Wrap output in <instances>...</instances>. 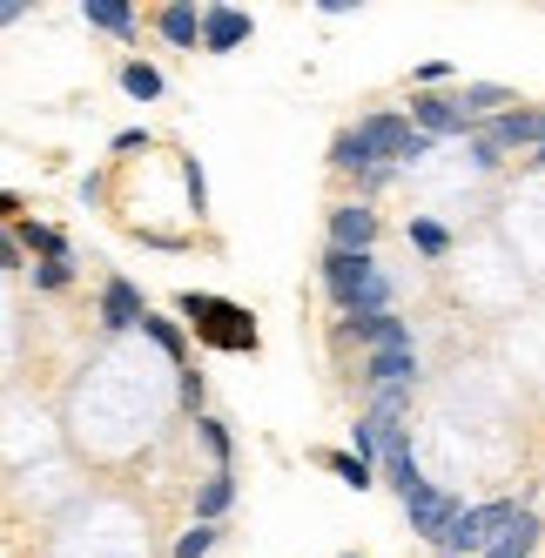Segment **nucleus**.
<instances>
[{
    "label": "nucleus",
    "instance_id": "obj_11",
    "mask_svg": "<svg viewBox=\"0 0 545 558\" xmlns=\"http://www.w3.org/2000/svg\"><path fill=\"white\" fill-rule=\"evenodd\" d=\"M498 155L505 148H538L545 142V114L538 108H505V114H492V135H485Z\"/></svg>",
    "mask_w": 545,
    "mask_h": 558
},
{
    "label": "nucleus",
    "instance_id": "obj_16",
    "mask_svg": "<svg viewBox=\"0 0 545 558\" xmlns=\"http://www.w3.org/2000/svg\"><path fill=\"white\" fill-rule=\"evenodd\" d=\"M8 235H14V250H34L41 263H55V256H74V250H68V235H61L55 222H34V216H21Z\"/></svg>",
    "mask_w": 545,
    "mask_h": 558
},
{
    "label": "nucleus",
    "instance_id": "obj_15",
    "mask_svg": "<svg viewBox=\"0 0 545 558\" xmlns=\"http://www.w3.org/2000/svg\"><path fill=\"white\" fill-rule=\"evenodd\" d=\"M189 505H196V525H222L229 505H237V471H216L209 485H196V498H189Z\"/></svg>",
    "mask_w": 545,
    "mask_h": 558
},
{
    "label": "nucleus",
    "instance_id": "obj_28",
    "mask_svg": "<svg viewBox=\"0 0 545 558\" xmlns=\"http://www.w3.org/2000/svg\"><path fill=\"white\" fill-rule=\"evenodd\" d=\"M182 175H189V203H196V216H203V162H196V155L182 162Z\"/></svg>",
    "mask_w": 545,
    "mask_h": 558
},
{
    "label": "nucleus",
    "instance_id": "obj_29",
    "mask_svg": "<svg viewBox=\"0 0 545 558\" xmlns=\"http://www.w3.org/2000/svg\"><path fill=\"white\" fill-rule=\"evenodd\" d=\"M472 162H479V169H498V162H505V155H498V148H492V142L479 135V142H472Z\"/></svg>",
    "mask_w": 545,
    "mask_h": 558
},
{
    "label": "nucleus",
    "instance_id": "obj_27",
    "mask_svg": "<svg viewBox=\"0 0 545 558\" xmlns=\"http://www.w3.org/2000/svg\"><path fill=\"white\" fill-rule=\"evenodd\" d=\"M203 390H209V384H203L196 371H182V411H189V417H203Z\"/></svg>",
    "mask_w": 545,
    "mask_h": 558
},
{
    "label": "nucleus",
    "instance_id": "obj_1",
    "mask_svg": "<svg viewBox=\"0 0 545 558\" xmlns=\"http://www.w3.org/2000/svg\"><path fill=\"white\" fill-rule=\"evenodd\" d=\"M432 155V142H424L404 114H364L358 129H343L337 142H330V169H343V175H371V169H411V162H424Z\"/></svg>",
    "mask_w": 545,
    "mask_h": 558
},
{
    "label": "nucleus",
    "instance_id": "obj_8",
    "mask_svg": "<svg viewBox=\"0 0 545 558\" xmlns=\"http://www.w3.org/2000/svg\"><path fill=\"white\" fill-rule=\"evenodd\" d=\"M417 377H424V364H417V350H411V343L364 356V384H371V390H417Z\"/></svg>",
    "mask_w": 545,
    "mask_h": 558
},
{
    "label": "nucleus",
    "instance_id": "obj_34",
    "mask_svg": "<svg viewBox=\"0 0 545 558\" xmlns=\"http://www.w3.org/2000/svg\"><path fill=\"white\" fill-rule=\"evenodd\" d=\"M343 558H364V551H343Z\"/></svg>",
    "mask_w": 545,
    "mask_h": 558
},
{
    "label": "nucleus",
    "instance_id": "obj_14",
    "mask_svg": "<svg viewBox=\"0 0 545 558\" xmlns=\"http://www.w3.org/2000/svg\"><path fill=\"white\" fill-rule=\"evenodd\" d=\"M532 551H538V511L519 505V518H512V525L492 538V551H479V558H532Z\"/></svg>",
    "mask_w": 545,
    "mask_h": 558
},
{
    "label": "nucleus",
    "instance_id": "obj_4",
    "mask_svg": "<svg viewBox=\"0 0 545 558\" xmlns=\"http://www.w3.org/2000/svg\"><path fill=\"white\" fill-rule=\"evenodd\" d=\"M519 505H525V498H485V505H464L451 525L438 532V558H479V551H492V538L519 518Z\"/></svg>",
    "mask_w": 545,
    "mask_h": 558
},
{
    "label": "nucleus",
    "instance_id": "obj_9",
    "mask_svg": "<svg viewBox=\"0 0 545 558\" xmlns=\"http://www.w3.org/2000/svg\"><path fill=\"white\" fill-rule=\"evenodd\" d=\"M142 316H148V303H142V290L129 283V276H114V283H101V330H108V337H129V330H142Z\"/></svg>",
    "mask_w": 545,
    "mask_h": 558
},
{
    "label": "nucleus",
    "instance_id": "obj_5",
    "mask_svg": "<svg viewBox=\"0 0 545 558\" xmlns=\"http://www.w3.org/2000/svg\"><path fill=\"white\" fill-rule=\"evenodd\" d=\"M404 122H411L424 142H458V135H472V129H479L472 114L458 108L451 88H438V95H411V114H404Z\"/></svg>",
    "mask_w": 545,
    "mask_h": 558
},
{
    "label": "nucleus",
    "instance_id": "obj_23",
    "mask_svg": "<svg viewBox=\"0 0 545 558\" xmlns=\"http://www.w3.org/2000/svg\"><path fill=\"white\" fill-rule=\"evenodd\" d=\"M122 88H129L135 101H162V68H148V61H129V68H122Z\"/></svg>",
    "mask_w": 545,
    "mask_h": 558
},
{
    "label": "nucleus",
    "instance_id": "obj_32",
    "mask_svg": "<svg viewBox=\"0 0 545 558\" xmlns=\"http://www.w3.org/2000/svg\"><path fill=\"white\" fill-rule=\"evenodd\" d=\"M21 216V195H8V189H0V222H14Z\"/></svg>",
    "mask_w": 545,
    "mask_h": 558
},
{
    "label": "nucleus",
    "instance_id": "obj_17",
    "mask_svg": "<svg viewBox=\"0 0 545 558\" xmlns=\"http://www.w3.org/2000/svg\"><path fill=\"white\" fill-rule=\"evenodd\" d=\"M155 27H162L169 48H203V8H189V0H169Z\"/></svg>",
    "mask_w": 545,
    "mask_h": 558
},
{
    "label": "nucleus",
    "instance_id": "obj_7",
    "mask_svg": "<svg viewBox=\"0 0 545 558\" xmlns=\"http://www.w3.org/2000/svg\"><path fill=\"white\" fill-rule=\"evenodd\" d=\"M458 511H464V498H458V492H438V485H411V492H404V518H411V532H417V538H432V545H438V532L451 525Z\"/></svg>",
    "mask_w": 545,
    "mask_h": 558
},
{
    "label": "nucleus",
    "instance_id": "obj_21",
    "mask_svg": "<svg viewBox=\"0 0 545 558\" xmlns=\"http://www.w3.org/2000/svg\"><path fill=\"white\" fill-rule=\"evenodd\" d=\"M324 471H330V477H343L350 492H371V485H377V471H371L358 451H324Z\"/></svg>",
    "mask_w": 545,
    "mask_h": 558
},
{
    "label": "nucleus",
    "instance_id": "obj_25",
    "mask_svg": "<svg viewBox=\"0 0 545 558\" xmlns=\"http://www.w3.org/2000/svg\"><path fill=\"white\" fill-rule=\"evenodd\" d=\"M74 283V256H55V263H34V290H48V296H61Z\"/></svg>",
    "mask_w": 545,
    "mask_h": 558
},
{
    "label": "nucleus",
    "instance_id": "obj_12",
    "mask_svg": "<svg viewBox=\"0 0 545 558\" xmlns=\"http://www.w3.org/2000/svg\"><path fill=\"white\" fill-rule=\"evenodd\" d=\"M371 243H377L371 203H343V209L330 216V250H371Z\"/></svg>",
    "mask_w": 545,
    "mask_h": 558
},
{
    "label": "nucleus",
    "instance_id": "obj_31",
    "mask_svg": "<svg viewBox=\"0 0 545 558\" xmlns=\"http://www.w3.org/2000/svg\"><path fill=\"white\" fill-rule=\"evenodd\" d=\"M0 269H21V250H14V235L0 229Z\"/></svg>",
    "mask_w": 545,
    "mask_h": 558
},
{
    "label": "nucleus",
    "instance_id": "obj_18",
    "mask_svg": "<svg viewBox=\"0 0 545 558\" xmlns=\"http://www.w3.org/2000/svg\"><path fill=\"white\" fill-rule=\"evenodd\" d=\"M458 108L479 122V114H505V108H519V101H512V88H505V82H464L458 88Z\"/></svg>",
    "mask_w": 545,
    "mask_h": 558
},
{
    "label": "nucleus",
    "instance_id": "obj_6",
    "mask_svg": "<svg viewBox=\"0 0 545 558\" xmlns=\"http://www.w3.org/2000/svg\"><path fill=\"white\" fill-rule=\"evenodd\" d=\"M337 343L343 350H364V356H377V350H398V343H411V324L398 310H384V316H343L337 324Z\"/></svg>",
    "mask_w": 545,
    "mask_h": 558
},
{
    "label": "nucleus",
    "instance_id": "obj_26",
    "mask_svg": "<svg viewBox=\"0 0 545 558\" xmlns=\"http://www.w3.org/2000/svg\"><path fill=\"white\" fill-rule=\"evenodd\" d=\"M209 545H216V525H189L175 538V558H209Z\"/></svg>",
    "mask_w": 545,
    "mask_h": 558
},
{
    "label": "nucleus",
    "instance_id": "obj_13",
    "mask_svg": "<svg viewBox=\"0 0 545 558\" xmlns=\"http://www.w3.org/2000/svg\"><path fill=\"white\" fill-rule=\"evenodd\" d=\"M250 41V14L243 8H203V48L209 54H229Z\"/></svg>",
    "mask_w": 545,
    "mask_h": 558
},
{
    "label": "nucleus",
    "instance_id": "obj_19",
    "mask_svg": "<svg viewBox=\"0 0 545 558\" xmlns=\"http://www.w3.org/2000/svg\"><path fill=\"white\" fill-rule=\"evenodd\" d=\"M82 14H88V27H101V34H135V8L129 0H82Z\"/></svg>",
    "mask_w": 545,
    "mask_h": 558
},
{
    "label": "nucleus",
    "instance_id": "obj_33",
    "mask_svg": "<svg viewBox=\"0 0 545 558\" xmlns=\"http://www.w3.org/2000/svg\"><path fill=\"white\" fill-rule=\"evenodd\" d=\"M532 162H538V169H545V142H538V148H532Z\"/></svg>",
    "mask_w": 545,
    "mask_h": 558
},
{
    "label": "nucleus",
    "instance_id": "obj_3",
    "mask_svg": "<svg viewBox=\"0 0 545 558\" xmlns=\"http://www.w3.org/2000/svg\"><path fill=\"white\" fill-rule=\"evenodd\" d=\"M175 310H182V324L196 330L209 350H256V316H250L243 303L209 296V290H189Z\"/></svg>",
    "mask_w": 545,
    "mask_h": 558
},
{
    "label": "nucleus",
    "instance_id": "obj_24",
    "mask_svg": "<svg viewBox=\"0 0 545 558\" xmlns=\"http://www.w3.org/2000/svg\"><path fill=\"white\" fill-rule=\"evenodd\" d=\"M196 430H203V451L216 458V471H229V451H237V445H229V424L203 411V417H196Z\"/></svg>",
    "mask_w": 545,
    "mask_h": 558
},
{
    "label": "nucleus",
    "instance_id": "obj_10",
    "mask_svg": "<svg viewBox=\"0 0 545 558\" xmlns=\"http://www.w3.org/2000/svg\"><path fill=\"white\" fill-rule=\"evenodd\" d=\"M371 471H377V477H384V485H391L398 498H404L411 485H424V477H417V451H411V430L384 437V445H377V458H371Z\"/></svg>",
    "mask_w": 545,
    "mask_h": 558
},
{
    "label": "nucleus",
    "instance_id": "obj_2",
    "mask_svg": "<svg viewBox=\"0 0 545 558\" xmlns=\"http://www.w3.org/2000/svg\"><path fill=\"white\" fill-rule=\"evenodd\" d=\"M324 283L343 316H384L391 310V276L377 269L371 250H324Z\"/></svg>",
    "mask_w": 545,
    "mask_h": 558
},
{
    "label": "nucleus",
    "instance_id": "obj_30",
    "mask_svg": "<svg viewBox=\"0 0 545 558\" xmlns=\"http://www.w3.org/2000/svg\"><path fill=\"white\" fill-rule=\"evenodd\" d=\"M317 14H330V21H343V14H364L358 0H317Z\"/></svg>",
    "mask_w": 545,
    "mask_h": 558
},
{
    "label": "nucleus",
    "instance_id": "obj_20",
    "mask_svg": "<svg viewBox=\"0 0 545 558\" xmlns=\"http://www.w3.org/2000/svg\"><path fill=\"white\" fill-rule=\"evenodd\" d=\"M142 337L155 343V350H162V356H175V364H182V356H189V337H182V324H175V316H142Z\"/></svg>",
    "mask_w": 545,
    "mask_h": 558
},
{
    "label": "nucleus",
    "instance_id": "obj_22",
    "mask_svg": "<svg viewBox=\"0 0 545 558\" xmlns=\"http://www.w3.org/2000/svg\"><path fill=\"white\" fill-rule=\"evenodd\" d=\"M411 250H417V256H432V263L451 256V229H445L438 216H417V222H411Z\"/></svg>",
    "mask_w": 545,
    "mask_h": 558
}]
</instances>
